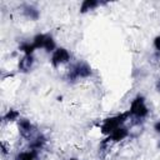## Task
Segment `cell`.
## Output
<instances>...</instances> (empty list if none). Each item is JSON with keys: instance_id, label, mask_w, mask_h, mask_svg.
Masks as SVG:
<instances>
[{"instance_id": "6da1fadb", "label": "cell", "mask_w": 160, "mask_h": 160, "mask_svg": "<svg viewBox=\"0 0 160 160\" xmlns=\"http://www.w3.org/2000/svg\"><path fill=\"white\" fill-rule=\"evenodd\" d=\"M129 116H131V115H130V112H129V110H128V111H125V112H121V114H118V115H115V116H111V118L105 119V120L102 121V124H101V128H100L101 132L105 134V135H110V134H111L112 131H115L118 128L122 126V124L129 119Z\"/></svg>"}, {"instance_id": "7a4b0ae2", "label": "cell", "mask_w": 160, "mask_h": 160, "mask_svg": "<svg viewBox=\"0 0 160 160\" xmlns=\"http://www.w3.org/2000/svg\"><path fill=\"white\" fill-rule=\"evenodd\" d=\"M91 72H92V70H91L89 64H86L84 61H79V62L74 64L68 70L66 80L70 81V82H74L78 79H86V78H89L91 75Z\"/></svg>"}, {"instance_id": "3957f363", "label": "cell", "mask_w": 160, "mask_h": 160, "mask_svg": "<svg viewBox=\"0 0 160 160\" xmlns=\"http://www.w3.org/2000/svg\"><path fill=\"white\" fill-rule=\"evenodd\" d=\"M129 112L131 116H135L136 119H144L149 114V108L145 104V98L142 95H138L130 104Z\"/></svg>"}, {"instance_id": "277c9868", "label": "cell", "mask_w": 160, "mask_h": 160, "mask_svg": "<svg viewBox=\"0 0 160 160\" xmlns=\"http://www.w3.org/2000/svg\"><path fill=\"white\" fill-rule=\"evenodd\" d=\"M69 60H70V52L64 48H56V50L52 52L50 59L51 65L55 68L60 66L61 64H66Z\"/></svg>"}, {"instance_id": "5b68a950", "label": "cell", "mask_w": 160, "mask_h": 160, "mask_svg": "<svg viewBox=\"0 0 160 160\" xmlns=\"http://www.w3.org/2000/svg\"><path fill=\"white\" fill-rule=\"evenodd\" d=\"M19 129H20V134H21V136L24 139H26L29 141H30V139H32V134H34L35 128L30 122V120H28V119H20L19 120Z\"/></svg>"}, {"instance_id": "8992f818", "label": "cell", "mask_w": 160, "mask_h": 160, "mask_svg": "<svg viewBox=\"0 0 160 160\" xmlns=\"http://www.w3.org/2000/svg\"><path fill=\"white\" fill-rule=\"evenodd\" d=\"M34 65V56L32 55H24L18 64L20 72H29Z\"/></svg>"}, {"instance_id": "52a82bcc", "label": "cell", "mask_w": 160, "mask_h": 160, "mask_svg": "<svg viewBox=\"0 0 160 160\" xmlns=\"http://www.w3.org/2000/svg\"><path fill=\"white\" fill-rule=\"evenodd\" d=\"M129 135V131H128V129L126 128H124V126H120V128H118L115 131H112L110 135H108V139L105 140V141H114V142H118V141H120V140H124L126 136Z\"/></svg>"}, {"instance_id": "ba28073f", "label": "cell", "mask_w": 160, "mask_h": 160, "mask_svg": "<svg viewBox=\"0 0 160 160\" xmlns=\"http://www.w3.org/2000/svg\"><path fill=\"white\" fill-rule=\"evenodd\" d=\"M45 144H46V138H45L42 134H38V135H35V136L31 139L29 146H30V150L39 151V150H41V149L45 146Z\"/></svg>"}, {"instance_id": "9c48e42d", "label": "cell", "mask_w": 160, "mask_h": 160, "mask_svg": "<svg viewBox=\"0 0 160 160\" xmlns=\"http://www.w3.org/2000/svg\"><path fill=\"white\" fill-rule=\"evenodd\" d=\"M22 14H24L25 18H28L30 20H38L39 16H40L39 10L32 5H25L22 8Z\"/></svg>"}, {"instance_id": "30bf717a", "label": "cell", "mask_w": 160, "mask_h": 160, "mask_svg": "<svg viewBox=\"0 0 160 160\" xmlns=\"http://www.w3.org/2000/svg\"><path fill=\"white\" fill-rule=\"evenodd\" d=\"M38 159H39L38 158V151H35V150L21 151L15 158V160H38Z\"/></svg>"}, {"instance_id": "8fae6325", "label": "cell", "mask_w": 160, "mask_h": 160, "mask_svg": "<svg viewBox=\"0 0 160 160\" xmlns=\"http://www.w3.org/2000/svg\"><path fill=\"white\" fill-rule=\"evenodd\" d=\"M46 38H48V34H36L34 38H32V44L35 46V49H44V45H45V41H46Z\"/></svg>"}, {"instance_id": "7c38bea8", "label": "cell", "mask_w": 160, "mask_h": 160, "mask_svg": "<svg viewBox=\"0 0 160 160\" xmlns=\"http://www.w3.org/2000/svg\"><path fill=\"white\" fill-rule=\"evenodd\" d=\"M98 5H99V2L95 0H85V1H82L81 6H80V12L84 14V12H88L89 10H94Z\"/></svg>"}, {"instance_id": "4fadbf2b", "label": "cell", "mask_w": 160, "mask_h": 160, "mask_svg": "<svg viewBox=\"0 0 160 160\" xmlns=\"http://www.w3.org/2000/svg\"><path fill=\"white\" fill-rule=\"evenodd\" d=\"M19 50L21 52H24V55H32V52L35 51V46L32 42H29V41H24L20 44L19 46Z\"/></svg>"}, {"instance_id": "5bb4252c", "label": "cell", "mask_w": 160, "mask_h": 160, "mask_svg": "<svg viewBox=\"0 0 160 160\" xmlns=\"http://www.w3.org/2000/svg\"><path fill=\"white\" fill-rule=\"evenodd\" d=\"M44 50L46 52H54L56 50V44H55V40L52 39L51 35H48L46 41H45V45H44Z\"/></svg>"}, {"instance_id": "9a60e30c", "label": "cell", "mask_w": 160, "mask_h": 160, "mask_svg": "<svg viewBox=\"0 0 160 160\" xmlns=\"http://www.w3.org/2000/svg\"><path fill=\"white\" fill-rule=\"evenodd\" d=\"M19 116H20V112H19L18 110L10 109V110H8V112L4 115V120H5V121H15V120L19 119Z\"/></svg>"}, {"instance_id": "2e32d148", "label": "cell", "mask_w": 160, "mask_h": 160, "mask_svg": "<svg viewBox=\"0 0 160 160\" xmlns=\"http://www.w3.org/2000/svg\"><path fill=\"white\" fill-rule=\"evenodd\" d=\"M154 48H155L158 51H160V35H158V36L154 39Z\"/></svg>"}, {"instance_id": "e0dca14e", "label": "cell", "mask_w": 160, "mask_h": 160, "mask_svg": "<svg viewBox=\"0 0 160 160\" xmlns=\"http://www.w3.org/2000/svg\"><path fill=\"white\" fill-rule=\"evenodd\" d=\"M1 151H2V154H4V155H6V154H8V151H9V149L6 148V145H5V142H4V141H1Z\"/></svg>"}, {"instance_id": "ac0fdd59", "label": "cell", "mask_w": 160, "mask_h": 160, "mask_svg": "<svg viewBox=\"0 0 160 160\" xmlns=\"http://www.w3.org/2000/svg\"><path fill=\"white\" fill-rule=\"evenodd\" d=\"M154 130H155L158 134H160V120L154 124Z\"/></svg>"}, {"instance_id": "d6986e66", "label": "cell", "mask_w": 160, "mask_h": 160, "mask_svg": "<svg viewBox=\"0 0 160 160\" xmlns=\"http://www.w3.org/2000/svg\"><path fill=\"white\" fill-rule=\"evenodd\" d=\"M155 88H156V90L160 92V76L158 78V80H156V82H155Z\"/></svg>"}, {"instance_id": "ffe728a7", "label": "cell", "mask_w": 160, "mask_h": 160, "mask_svg": "<svg viewBox=\"0 0 160 160\" xmlns=\"http://www.w3.org/2000/svg\"><path fill=\"white\" fill-rule=\"evenodd\" d=\"M68 160H78V159H68Z\"/></svg>"}]
</instances>
